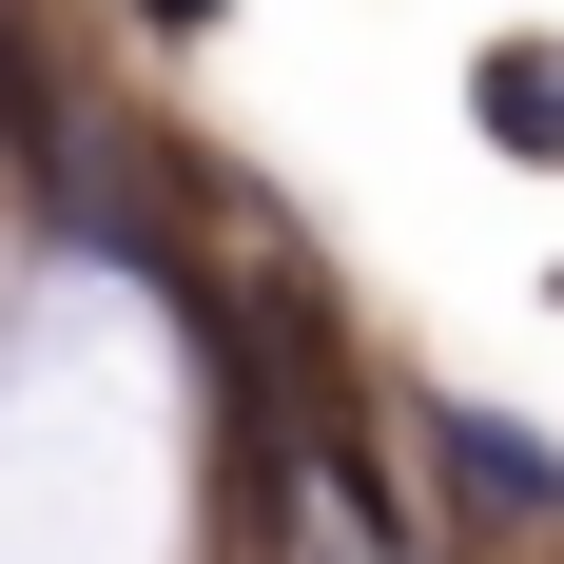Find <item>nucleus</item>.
Returning a JSON list of instances; mask_svg holds the SVG:
<instances>
[{
	"instance_id": "f03ea898",
	"label": "nucleus",
	"mask_w": 564,
	"mask_h": 564,
	"mask_svg": "<svg viewBox=\"0 0 564 564\" xmlns=\"http://www.w3.org/2000/svg\"><path fill=\"white\" fill-rule=\"evenodd\" d=\"M467 117H487L525 175H564V40H487L467 58Z\"/></svg>"
},
{
	"instance_id": "f257e3e1",
	"label": "nucleus",
	"mask_w": 564,
	"mask_h": 564,
	"mask_svg": "<svg viewBox=\"0 0 564 564\" xmlns=\"http://www.w3.org/2000/svg\"><path fill=\"white\" fill-rule=\"evenodd\" d=\"M429 448H448V487H467V507H507V525H564V448H545V429H507V409H448Z\"/></svg>"
},
{
	"instance_id": "7ed1b4c3",
	"label": "nucleus",
	"mask_w": 564,
	"mask_h": 564,
	"mask_svg": "<svg viewBox=\"0 0 564 564\" xmlns=\"http://www.w3.org/2000/svg\"><path fill=\"white\" fill-rule=\"evenodd\" d=\"M137 20H156V40H195V20H234V0H137Z\"/></svg>"
}]
</instances>
